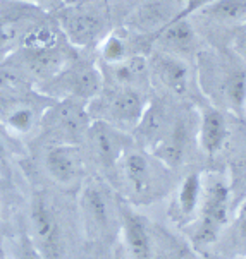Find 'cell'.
<instances>
[{"label":"cell","instance_id":"5","mask_svg":"<svg viewBox=\"0 0 246 259\" xmlns=\"http://www.w3.org/2000/svg\"><path fill=\"white\" fill-rule=\"evenodd\" d=\"M60 16V24L67 34V39H71L74 45H90L102 36L105 29V14L96 6L81 4L65 9Z\"/></svg>","mask_w":246,"mask_h":259},{"label":"cell","instance_id":"18","mask_svg":"<svg viewBox=\"0 0 246 259\" xmlns=\"http://www.w3.org/2000/svg\"><path fill=\"white\" fill-rule=\"evenodd\" d=\"M114 79L119 86H134L147 74V60L143 57H127L122 62L114 64Z\"/></svg>","mask_w":246,"mask_h":259},{"label":"cell","instance_id":"8","mask_svg":"<svg viewBox=\"0 0 246 259\" xmlns=\"http://www.w3.org/2000/svg\"><path fill=\"white\" fill-rule=\"evenodd\" d=\"M126 187L136 199H145L153 189V168L148 158L139 151H126L117 163Z\"/></svg>","mask_w":246,"mask_h":259},{"label":"cell","instance_id":"26","mask_svg":"<svg viewBox=\"0 0 246 259\" xmlns=\"http://www.w3.org/2000/svg\"><path fill=\"white\" fill-rule=\"evenodd\" d=\"M243 259H246V257H243Z\"/></svg>","mask_w":246,"mask_h":259},{"label":"cell","instance_id":"13","mask_svg":"<svg viewBox=\"0 0 246 259\" xmlns=\"http://www.w3.org/2000/svg\"><path fill=\"white\" fill-rule=\"evenodd\" d=\"M188 125L184 120L174 122L172 127L164 131V136L157 139L155 146H153V155L160 158V161L167 166H178L183 161L184 153L188 146Z\"/></svg>","mask_w":246,"mask_h":259},{"label":"cell","instance_id":"22","mask_svg":"<svg viewBox=\"0 0 246 259\" xmlns=\"http://www.w3.org/2000/svg\"><path fill=\"white\" fill-rule=\"evenodd\" d=\"M210 2H214V0H184L186 9L181 12V17H188L191 12H198L201 7H205L206 4H210Z\"/></svg>","mask_w":246,"mask_h":259},{"label":"cell","instance_id":"3","mask_svg":"<svg viewBox=\"0 0 246 259\" xmlns=\"http://www.w3.org/2000/svg\"><path fill=\"white\" fill-rule=\"evenodd\" d=\"M40 9L21 0H9L0 7V50L11 48L14 43H23L26 36L38 28Z\"/></svg>","mask_w":246,"mask_h":259},{"label":"cell","instance_id":"1","mask_svg":"<svg viewBox=\"0 0 246 259\" xmlns=\"http://www.w3.org/2000/svg\"><path fill=\"white\" fill-rule=\"evenodd\" d=\"M231 182L224 174H210L201 181L200 199V223L195 232V240L210 244L219 237V232L229 218Z\"/></svg>","mask_w":246,"mask_h":259},{"label":"cell","instance_id":"16","mask_svg":"<svg viewBox=\"0 0 246 259\" xmlns=\"http://www.w3.org/2000/svg\"><path fill=\"white\" fill-rule=\"evenodd\" d=\"M201 199V177L200 174H190L184 177L175 199L178 220H190L200 208Z\"/></svg>","mask_w":246,"mask_h":259},{"label":"cell","instance_id":"7","mask_svg":"<svg viewBox=\"0 0 246 259\" xmlns=\"http://www.w3.org/2000/svg\"><path fill=\"white\" fill-rule=\"evenodd\" d=\"M86 228L93 237H105L112 227V206L107 191L98 182H90L81 196Z\"/></svg>","mask_w":246,"mask_h":259},{"label":"cell","instance_id":"20","mask_svg":"<svg viewBox=\"0 0 246 259\" xmlns=\"http://www.w3.org/2000/svg\"><path fill=\"white\" fill-rule=\"evenodd\" d=\"M102 59L109 65L119 64L124 59H127V50H126V43L124 39L117 34H109L107 38L102 41Z\"/></svg>","mask_w":246,"mask_h":259},{"label":"cell","instance_id":"15","mask_svg":"<svg viewBox=\"0 0 246 259\" xmlns=\"http://www.w3.org/2000/svg\"><path fill=\"white\" fill-rule=\"evenodd\" d=\"M160 41L169 50V54H188L195 47V31L186 17L178 16L169 21L164 29H160Z\"/></svg>","mask_w":246,"mask_h":259},{"label":"cell","instance_id":"4","mask_svg":"<svg viewBox=\"0 0 246 259\" xmlns=\"http://www.w3.org/2000/svg\"><path fill=\"white\" fill-rule=\"evenodd\" d=\"M31 228L34 245L43 259L62 257V235L59 222L43 196H37L31 203Z\"/></svg>","mask_w":246,"mask_h":259},{"label":"cell","instance_id":"12","mask_svg":"<svg viewBox=\"0 0 246 259\" xmlns=\"http://www.w3.org/2000/svg\"><path fill=\"white\" fill-rule=\"evenodd\" d=\"M152 67L164 86L169 88L174 95H184L190 88V71L179 55L169 52H159L153 55Z\"/></svg>","mask_w":246,"mask_h":259},{"label":"cell","instance_id":"9","mask_svg":"<svg viewBox=\"0 0 246 259\" xmlns=\"http://www.w3.org/2000/svg\"><path fill=\"white\" fill-rule=\"evenodd\" d=\"M45 166L50 177L59 184H71L81 177L83 158L73 144H55L45 155Z\"/></svg>","mask_w":246,"mask_h":259},{"label":"cell","instance_id":"14","mask_svg":"<svg viewBox=\"0 0 246 259\" xmlns=\"http://www.w3.org/2000/svg\"><path fill=\"white\" fill-rule=\"evenodd\" d=\"M227 138L226 118L217 108H205L200 118L198 141L206 155H217Z\"/></svg>","mask_w":246,"mask_h":259},{"label":"cell","instance_id":"11","mask_svg":"<svg viewBox=\"0 0 246 259\" xmlns=\"http://www.w3.org/2000/svg\"><path fill=\"white\" fill-rule=\"evenodd\" d=\"M60 88L69 95V98H96L100 90V74L88 64L71 65L59 76Z\"/></svg>","mask_w":246,"mask_h":259},{"label":"cell","instance_id":"17","mask_svg":"<svg viewBox=\"0 0 246 259\" xmlns=\"http://www.w3.org/2000/svg\"><path fill=\"white\" fill-rule=\"evenodd\" d=\"M205 17L217 23H246V0H214L201 7Z\"/></svg>","mask_w":246,"mask_h":259},{"label":"cell","instance_id":"19","mask_svg":"<svg viewBox=\"0 0 246 259\" xmlns=\"http://www.w3.org/2000/svg\"><path fill=\"white\" fill-rule=\"evenodd\" d=\"M34 122H37V113L26 105L14 107L6 115V125L16 134H28L34 127Z\"/></svg>","mask_w":246,"mask_h":259},{"label":"cell","instance_id":"10","mask_svg":"<svg viewBox=\"0 0 246 259\" xmlns=\"http://www.w3.org/2000/svg\"><path fill=\"white\" fill-rule=\"evenodd\" d=\"M90 138L93 143L95 153L98 156L100 163L105 168H116L119 163L121 156L124 155V141H122V134L116 129V125L109 124V122L98 120L91 125Z\"/></svg>","mask_w":246,"mask_h":259},{"label":"cell","instance_id":"23","mask_svg":"<svg viewBox=\"0 0 246 259\" xmlns=\"http://www.w3.org/2000/svg\"><path fill=\"white\" fill-rule=\"evenodd\" d=\"M236 222H238V234H239V237L246 240V201L239 206V211H238V218H236Z\"/></svg>","mask_w":246,"mask_h":259},{"label":"cell","instance_id":"21","mask_svg":"<svg viewBox=\"0 0 246 259\" xmlns=\"http://www.w3.org/2000/svg\"><path fill=\"white\" fill-rule=\"evenodd\" d=\"M234 48H236V54H238L239 60L246 65V23L243 24V28L239 29L238 36L234 39Z\"/></svg>","mask_w":246,"mask_h":259},{"label":"cell","instance_id":"2","mask_svg":"<svg viewBox=\"0 0 246 259\" xmlns=\"http://www.w3.org/2000/svg\"><path fill=\"white\" fill-rule=\"evenodd\" d=\"M119 220L126 259H155L157 234L148 218L119 203Z\"/></svg>","mask_w":246,"mask_h":259},{"label":"cell","instance_id":"6","mask_svg":"<svg viewBox=\"0 0 246 259\" xmlns=\"http://www.w3.org/2000/svg\"><path fill=\"white\" fill-rule=\"evenodd\" d=\"M102 108L105 115L100 120L109 122L112 125H138L147 110V103H145L142 91L136 90L134 86H119L112 90L111 95L103 100Z\"/></svg>","mask_w":246,"mask_h":259},{"label":"cell","instance_id":"24","mask_svg":"<svg viewBox=\"0 0 246 259\" xmlns=\"http://www.w3.org/2000/svg\"><path fill=\"white\" fill-rule=\"evenodd\" d=\"M21 2H28V4H33V6H40V4H52V2H57V0H21Z\"/></svg>","mask_w":246,"mask_h":259},{"label":"cell","instance_id":"25","mask_svg":"<svg viewBox=\"0 0 246 259\" xmlns=\"http://www.w3.org/2000/svg\"><path fill=\"white\" fill-rule=\"evenodd\" d=\"M4 156H6V146H4L2 139H0V158H4Z\"/></svg>","mask_w":246,"mask_h":259}]
</instances>
